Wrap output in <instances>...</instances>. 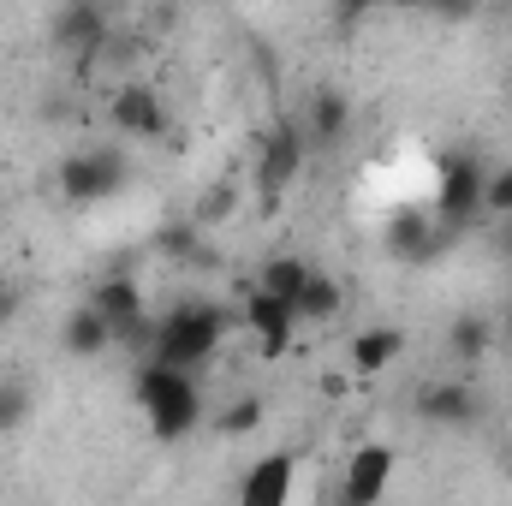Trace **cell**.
Listing matches in <instances>:
<instances>
[{
    "mask_svg": "<svg viewBox=\"0 0 512 506\" xmlns=\"http://www.w3.org/2000/svg\"><path fill=\"white\" fill-rule=\"evenodd\" d=\"M227 328H233V310L227 304H173L161 322H155V334H149V364H167V370H197V364H209L215 352H221V340H227Z\"/></svg>",
    "mask_w": 512,
    "mask_h": 506,
    "instance_id": "cell-1",
    "label": "cell"
},
{
    "mask_svg": "<svg viewBox=\"0 0 512 506\" xmlns=\"http://www.w3.org/2000/svg\"><path fill=\"white\" fill-rule=\"evenodd\" d=\"M137 405L149 411V429L155 441H185L197 423H203V393L185 370H167V364H143L137 370Z\"/></svg>",
    "mask_w": 512,
    "mask_h": 506,
    "instance_id": "cell-2",
    "label": "cell"
},
{
    "mask_svg": "<svg viewBox=\"0 0 512 506\" xmlns=\"http://www.w3.org/2000/svg\"><path fill=\"white\" fill-rule=\"evenodd\" d=\"M126 185H131V161H126V149H114V143H90V149H78V155L60 161L66 203H108Z\"/></svg>",
    "mask_w": 512,
    "mask_h": 506,
    "instance_id": "cell-3",
    "label": "cell"
},
{
    "mask_svg": "<svg viewBox=\"0 0 512 506\" xmlns=\"http://www.w3.org/2000/svg\"><path fill=\"white\" fill-rule=\"evenodd\" d=\"M483 185H489V167H483L471 149L447 155V161H441V179H435V209H429V215H435L447 233H459L465 221L483 215Z\"/></svg>",
    "mask_w": 512,
    "mask_h": 506,
    "instance_id": "cell-4",
    "label": "cell"
},
{
    "mask_svg": "<svg viewBox=\"0 0 512 506\" xmlns=\"http://www.w3.org/2000/svg\"><path fill=\"white\" fill-rule=\"evenodd\" d=\"M393 471H399V453H393L387 441L352 447V459H346V471H340V489H334V506H382Z\"/></svg>",
    "mask_w": 512,
    "mask_h": 506,
    "instance_id": "cell-5",
    "label": "cell"
},
{
    "mask_svg": "<svg viewBox=\"0 0 512 506\" xmlns=\"http://www.w3.org/2000/svg\"><path fill=\"white\" fill-rule=\"evenodd\" d=\"M417 417H423L429 429H477V423H483V393L465 376L423 381V387H417Z\"/></svg>",
    "mask_w": 512,
    "mask_h": 506,
    "instance_id": "cell-6",
    "label": "cell"
},
{
    "mask_svg": "<svg viewBox=\"0 0 512 506\" xmlns=\"http://www.w3.org/2000/svg\"><path fill=\"white\" fill-rule=\"evenodd\" d=\"M108 126L120 131V137H131V143L167 137V102H161V90L155 84H120L108 96Z\"/></svg>",
    "mask_w": 512,
    "mask_h": 506,
    "instance_id": "cell-7",
    "label": "cell"
},
{
    "mask_svg": "<svg viewBox=\"0 0 512 506\" xmlns=\"http://www.w3.org/2000/svg\"><path fill=\"white\" fill-rule=\"evenodd\" d=\"M304 155H310V143H304L298 126H274L268 137H256V185H262V197H280L304 173Z\"/></svg>",
    "mask_w": 512,
    "mask_h": 506,
    "instance_id": "cell-8",
    "label": "cell"
},
{
    "mask_svg": "<svg viewBox=\"0 0 512 506\" xmlns=\"http://www.w3.org/2000/svg\"><path fill=\"white\" fill-rule=\"evenodd\" d=\"M54 42L72 48V54H108L114 42V12L96 6V0H66L54 12Z\"/></svg>",
    "mask_w": 512,
    "mask_h": 506,
    "instance_id": "cell-9",
    "label": "cell"
},
{
    "mask_svg": "<svg viewBox=\"0 0 512 506\" xmlns=\"http://www.w3.org/2000/svg\"><path fill=\"white\" fill-rule=\"evenodd\" d=\"M441 245H453V233L429 209H399L387 221V251L399 262H429V256H441Z\"/></svg>",
    "mask_w": 512,
    "mask_h": 506,
    "instance_id": "cell-10",
    "label": "cell"
},
{
    "mask_svg": "<svg viewBox=\"0 0 512 506\" xmlns=\"http://www.w3.org/2000/svg\"><path fill=\"white\" fill-rule=\"evenodd\" d=\"M304 143L310 149H334V143H346V131H352V96L346 90H334V84H322L310 102H304Z\"/></svg>",
    "mask_w": 512,
    "mask_h": 506,
    "instance_id": "cell-11",
    "label": "cell"
},
{
    "mask_svg": "<svg viewBox=\"0 0 512 506\" xmlns=\"http://www.w3.org/2000/svg\"><path fill=\"white\" fill-rule=\"evenodd\" d=\"M245 328L256 334L262 358H286V346H292V334H298V310L251 286V298H245Z\"/></svg>",
    "mask_w": 512,
    "mask_h": 506,
    "instance_id": "cell-12",
    "label": "cell"
},
{
    "mask_svg": "<svg viewBox=\"0 0 512 506\" xmlns=\"http://www.w3.org/2000/svg\"><path fill=\"white\" fill-rule=\"evenodd\" d=\"M292 483H298V459L292 453H262L239 483V506H292Z\"/></svg>",
    "mask_w": 512,
    "mask_h": 506,
    "instance_id": "cell-13",
    "label": "cell"
},
{
    "mask_svg": "<svg viewBox=\"0 0 512 506\" xmlns=\"http://www.w3.org/2000/svg\"><path fill=\"white\" fill-rule=\"evenodd\" d=\"M405 358V328H393V322H370V328H358L352 334V346H346V364H352V376H387L393 364Z\"/></svg>",
    "mask_w": 512,
    "mask_h": 506,
    "instance_id": "cell-14",
    "label": "cell"
},
{
    "mask_svg": "<svg viewBox=\"0 0 512 506\" xmlns=\"http://www.w3.org/2000/svg\"><path fill=\"white\" fill-rule=\"evenodd\" d=\"M60 346H66V358H102V352H108V346H120V340H114L108 316L84 298V304L60 322Z\"/></svg>",
    "mask_w": 512,
    "mask_h": 506,
    "instance_id": "cell-15",
    "label": "cell"
},
{
    "mask_svg": "<svg viewBox=\"0 0 512 506\" xmlns=\"http://www.w3.org/2000/svg\"><path fill=\"white\" fill-rule=\"evenodd\" d=\"M495 316H483V310H465V316H453L447 322V352L459 358V364H483L489 352H495Z\"/></svg>",
    "mask_w": 512,
    "mask_h": 506,
    "instance_id": "cell-16",
    "label": "cell"
},
{
    "mask_svg": "<svg viewBox=\"0 0 512 506\" xmlns=\"http://www.w3.org/2000/svg\"><path fill=\"white\" fill-rule=\"evenodd\" d=\"M310 268L316 262H304V256H268L262 268H256V292H268V298H280V304H298V292H304V280H310Z\"/></svg>",
    "mask_w": 512,
    "mask_h": 506,
    "instance_id": "cell-17",
    "label": "cell"
},
{
    "mask_svg": "<svg viewBox=\"0 0 512 506\" xmlns=\"http://www.w3.org/2000/svg\"><path fill=\"white\" fill-rule=\"evenodd\" d=\"M340 304H346V286L328 274V268H310V280H304V292H298V322H334L340 316Z\"/></svg>",
    "mask_w": 512,
    "mask_h": 506,
    "instance_id": "cell-18",
    "label": "cell"
},
{
    "mask_svg": "<svg viewBox=\"0 0 512 506\" xmlns=\"http://www.w3.org/2000/svg\"><path fill=\"white\" fill-rule=\"evenodd\" d=\"M36 399H30V381L24 376H0V435H18L30 423Z\"/></svg>",
    "mask_w": 512,
    "mask_h": 506,
    "instance_id": "cell-19",
    "label": "cell"
},
{
    "mask_svg": "<svg viewBox=\"0 0 512 506\" xmlns=\"http://www.w3.org/2000/svg\"><path fill=\"white\" fill-rule=\"evenodd\" d=\"M233 209H239V185H233V179H221V185H209V191L197 197V209H191V227H197V233H203V227H221Z\"/></svg>",
    "mask_w": 512,
    "mask_h": 506,
    "instance_id": "cell-20",
    "label": "cell"
},
{
    "mask_svg": "<svg viewBox=\"0 0 512 506\" xmlns=\"http://www.w3.org/2000/svg\"><path fill=\"white\" fill-rule=\"evenodd\" d=\"M262 417H268V405H262L256 393H245V399H233V405L215 417V435H221V441H239V435L262 429Z\"/></svg>",
    "mask_w": 512,
    "mask_h": 506,
    "instance_id": "cell-21",
    "label": "cell"
},
{
    "mask_svg": "<svg viewBox=\"0 0 512 506\" xmlns=\"http://www.w3.org/2000/svg\"><path fill=\"white\" fill-rule=\"evenodd\" d=\"M161 256H173V262H197V256H203V233H197L191 221L161 227Z\"/></svg>",
    "mask_w": 512,
    "mask_h": 506,
    "instance_id": "cell-22",
    "label": "cell"
},
{
    "mask_svg": "<svg viewBox=\"0 0 512 506\" xmlns=\"http://www.w3.org/2000/svg\"><path fill=\"white\" fill-rule=\"evenodd\" d=\"M483 215H495V221H512V161L489 173V185H483Z\"/></svg>",
    "mask_w": 512,
    "mask_h": 506,
    "instance_id": "cell-23",
    "label": "cell"
},
{
    "mask_svg": "<svg viewBox=\"0 0 512 506\" xmlns=\"http://www.w3.org/2000/svg\"><path fill=\"white\" fill-rule=\"evenodd\" d=\"M18 304H24V298H18V286H12V280H0V328L18 316Z\"/></svg>",
    "mask_w": 512,
    "mask_h": 506,
    "instance_id": "cell-24",
    "label": "cell"
},
{
    "mask_svg": "<svg viewBox=\"0 0 512 506\" xmlns=\"http://www.w3.org/2000/svg\"><path fill=\"white\" fill-rule=\"evenodd\" d=\"M495 256L512 262V221H495Z\"/></svg>",
    "mask_w": 512,
    "mask_h": 506,
    "instance_id": "cell-25",
    "label": "cell"
},
{
    "mask_svg": "<svg viewBox=\"0 0 512 506\" xmlns=\"http://www.w3.org/2000/svg\"><path fill=\"white\" fill-rule=\"evenodd\" d=\"M501 477H507V483H512V441H507V447H501Z\"/></svg>",
    "mask_w": 512,
    "mask_h": 506,
    "instance_id": "cell-26",
    "label": "cell"
},
{
    "mask_svg": "<svg viewBox=\"0 0 512 506\" xmlns=\"http://www.w3.org/2000/svg\"><path fill=\"white\" fill-rule=\"evenodd\" d=\"M501 340L512 346V304H507V316H501Z\"/></svg>",
    "mask_w": 512,
    "mask_h": 506,
    "instance_id": "cell-27",
    "label": "cell"
}]
</instances>
